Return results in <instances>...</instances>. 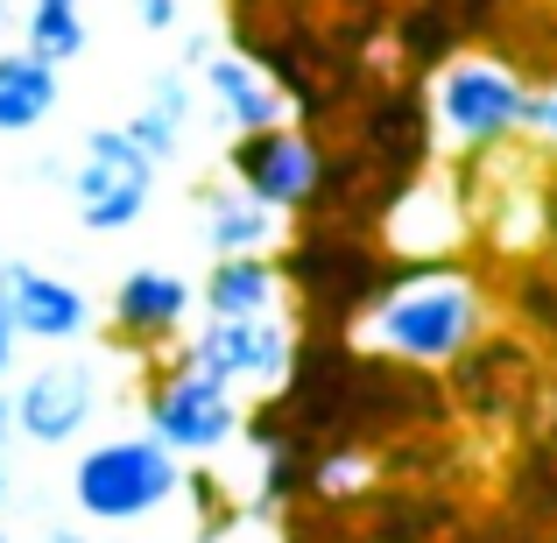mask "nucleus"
Returning a JSON list of instances; mask_svg holds the SVG:
<instances>
[{"mask_svg": "<svg viewBox=\"0 0 557 543\" xmlns=\"http://www.w3.org/2000/svg\"><path fill=\"white\" fill-rule=\"evenodd\" d=\"M360 354L395 360V367H451L466 346L487 332V297L459 261H423L395 269L388 289L354 318Z\"/></svg>", "mask_w": 557, "mask_h": 543, "instance_id": "f257e3e1", "label": "nucleus"}, {"mask_svg": "<svg viewBox=\"0 0 557 543\" xmlns=\"http://www.w3.org/2000/svg\"><path fill=\"white\" fill-rule=\"evenodd\" d=\"M522 99H530L522 71L508 64V57H480V50L445 57V64L431 71V85H423L431 127L451 141V149H466V156L508 149V141L522 135Z\"/></svg>", "mask_w": 557, "mask_h": 543, "instance_id": "f03ea898", "label": "nucleus"}, {"mask_svg": "<svg viewBox=\"0 0 557 543\" xmlns=\"http://www.w3.org/2000/svg\"><path fill=\"white\" fill-rule=\"evenodd\" d=\"M275 275H283V289L304 297V311H311L318 325L354 332V318L388 289L395 261L381 255L374 240H360V226H311L304 240L283 247Z\"/></svg>", "mask_w": 557, "mask_h": 543, "instance_id": "7ed1b4c3", "label": "nucleus"}, {"mask_svg": "<svg viewBox=\"0 0 557 543\" xmlns=\"http://www.w3.org/2000/svg\"><path fill=\"white\" fill-rule=\"evenodd\" d=\"M177 488H184L177 452L156 445L149 431L78 452V473H71V502H78L85 522H141L177 502Z\"/></svg>", "mask_w": 557, "mask_h": 543, "instance_id": "20e7f679", "label": "nucleus"}, {"mask_svg": "<svg viewBox=\"0 0 557 543\" xmlns=\"http://www.w3.org/2000/svg\"><path fill=\"white\" fill-rule=\"evenodd\" d=\"M71 198H78L85 233H127L141 226L156 198V163L127 141V127H92L78 141V163H71Z\"/></svg>", "mask_w": 557, "mask_h": 543, "instance_id": "39448f33", "label": "nucleus"}, {"mask_svg": "<svg viewBox=\"0 0 557 543\" xmlns=\"http://www.w3.org/2000/svg\"><path fill=\"white\" fill-rule=\"evenodd\" d=\"M149 437L156 445H170L177 459L190 452H219L233 431H240V403H233V388L219 374H205V367H170V374L149 381Z\"/></svg>", "mask_w": 557, "mask_h": 543, "instance_id": "423d86ee", "label": "nucleus"}, {"mask_svg": "<svg viewBox=\"0 0 557 543\" xmlns=\"http://www.w3.org/2000/svg\"><path fill=\"white\" fill-rule=\"evenodd\" d=\"M318 163H325V149H318V135L297 127V121L233 135V149H226L233 190H247V198L269 205V212H304V205H311V184H318Z\"/></svg>", "mask_w": 557, "mask_h": 543, "instance_id": "0eeeda50", "label": "nucleus"}, {"mask_svg": "<svg viewBox=\"0 0 557 543\" xmlns=\"http://www.w3.org/2000/svg\"><path fill=\"white\" fill-rule=\"evenodd\" d=\"M190 367H205V374H219L233 388V381H255V388H275V381L289 374V360H297V332L283 325V318H205L198 332H190Z\"/></svg>", "mask_w": 557, "mask_h": 543, "instance_id": "6e6552de", "label": "nucleus"}, {"mask_svg": "<svg viewBox=\"0 0 557 543\" xmlns=\"http://www.w3.org/2000/svg\"><path fill=\"white\" fill-rule=\"evenodd\" d=\"M354 149L368 156L381 184H403L431 163V113H423L417 85H374L354 113Z\"/></svg>", "mask_w": 557, "mask_h": 543, "instance_id": "1a4fd4ad", "label": "nucleus"}, {"mask_svg": "<svg viewBox=\"0 0 557 543\" xmlns=\"http://www.w3.org/2000/svg\"><path fill=\"white\" fill-rule=\"evenodd\" d=\"M0 318H8L14 340H36V346H71L92 332L85 289L36 269V261H0Z\"/></svg>", "mask_w": 557, "mask_h": 543, "instance_id": "9d476101", "label": "nucleus"}, {"mask_svg": "<svg viewBox=\"0 0 557 543\" xmlns=\"http://www.w3.org/2000/svg\"><path fill=\"white\" fill-rule=\"evenodd\" d=\"M99 381L85 360H50L42 374H28L22 388L8 395L14 409V437H36V445H71V437L92 423Z\"/></svg>", "mask_w": 557, "mask_h": 543, "instance_id": "9b49d317", "label": "nucleus"}, {"mask_svg": "<svg viewBox=\"0 0 557 543\" xmlns=\"http://www.w3.org/2000/svg\"><path fill=\"white\" fill-rule=\"evenodd\" d=\"M190 304H198V289L184 283L177 269H163V261H141V269L121 275V289H113V332L135 346H163L184 332Z\"/></svg>", "mask_w": 557, "mask_h": 543, "instance_id": "f8f14e48", "label": "nucleus"}, {"mask_svg": "<svg viewBox=\"0 0 557 543\" xmlns=\"http://www.w3.org/2000/svg\"><path fill=\"white\" fill-rule=\"evenodd\" d=\"M198 92H212V107L233 121V135H255V127H283L289 99L269 85V71H255L240 50H212L198 64Z\"/></svg>", "mask_w": 557, "mask_h": 543, "instance_id": "ddd939ff", "label": "nucleus"}, {"mask_svg": "<svg viewBox=\"0 0 557 543\" xmlns=\"http://www.w3.org/2000/svg\"><path fill=\"white\" fill-rule=\"evenodd\" d=\"M205 318H275L283 304V275L269 255H219L198 283Z\"/></svg>", "mask_w": 557, "mask_h": 543, "instance_id": "4468645a", "label": "nucleus"}, {"mask_svg": "<svg viewBox=\"0 0 557 543\" xmlns=\"http://www.w3.org/2000/svg\"><path fill=\"white\" fill-rule=\"evenodd\" d=\"M275 226H283V212L255 205L247 190H233V184H212L198 198V240L212 247V261L219 255H269Z\"/></svg>", "mask_w": 557, "mask_h": 543, "instance_id": "2eb2a0df", "label": "nucleus"}, {"mask_svg": "<svg viewBox=\"0 0 557 543\" xmlns=\"http://www.w3.org/2000/svg\"><path fill=\"white\" fill-rule=\"evenodd\" d=\"M190 107H198V92H190V71H156V78L141 85V107L127 113V141H135V149L149 156L156 170H163L170 156L184 149Z\"/></svg>", "mask_w": 557, "mask_h": 543, "instance_id": "dca6fc26", "label": "nucleus"}, {"mask_svg": "<svg viewBox=\"0 0 557 543\" xmlns=\"http://www.w3.org/2000/svg\"><path fill=\"white\" fill-rule=\"evenodd\" d=\"M451 388H459L480 417H494V409H508L522 388H530V360H522V346H508V340H473L459 360H451Z\"/></svg>", "mask_w": 557, "mask_h": 543, "instance_id": "f3484780", "label": "nucleus"}, {"mask_svg": "<svg viewBox=\"0 0 557 543\" xmlns=\"http://www.w3.org/2000/svg\"><path fill=\"white\" fill-rule=\"evenodd\" d=\"M57 99H64V85H57V71L42 64V57L0 50V135H28V127H42L57 113Z\"/></svg>", "mask_w": 557, "mask_h": 543, "instance_id": "a211bd4d", "label": "nucleus"}, {"mask_svg": "<svg viewBox=\"0 0 557 543\" xmlns=\"http://www.w3.org/2000/svg\"><path fill=\"white\" fill-rule=\"evenodd\" d=\"M92 28H85V0H22V50L42 57L50 71H64L71 57H85Z\"/></svg>", "mask_w": 557, "mask_h": 543, "instance_id": "6ab92c4d", "label": "nucleus"}, {"mask_svg": "<svg viewBox=\"0 0 557 543\" xmlns=\"http://www.w3.org/2000/svg\"><path fill=\"white\" fill-rule=\"evenodd\" d=\"M459 42H466V28L451 22L445 0H417V8L395 22V50H403L417 71H437L445 57H459Z\"/></svg>", "mask_w": 557, "mask_h": 543, "instance_id": "aec40b11", "label": "nucleus"}, {"mask_svg": "<svg viewBox=\"0 0 557 543\" xmlns=\"http://www.w3.org/2000/svg\"><path fill=\"white\" fill-rule=\"evenodd\" d=\"M516 318L536 340L557 346V269H522L516 275Z\"/></svg>", "mask_w": 557, "mask_h": 543, "instance_id": "412c9836", "label": "nucleus"}, {"mask_svg": "<svg viewBox=\"0 0 557 543\" xmlns=\"http://www.w3.org/2000/svg\"><path fill=\"white\" fill-rule=\"evenodd\" d=\"M516 488H522V502H530L536 516H557V459H550V452H536V459L522 466Z\"/></svg>", "mask_w": 557, "mask_h": 543, "instance_id": "4be33fe9", "label": "nucleus"}, {"mask_svg": "<svg viewBox=\"0 0 557 543\" xmlns=\"http://www.w3.org/2000/svg\"><path fill=\"white\" fill-rule=\"evenodd\" d=\"M522 135H536V141L557 149V85H530V99H522Z\"/></svg>", "mask_w": 557, "mask_h": 543, "instance_id": "5701e85b", "label": "nucleus"}, {"mask_svg": "<svg viewBox=\"0 0 557 543\" xmlns=\"http://www.w3.org/2000/svg\"><path fill=\"white\" fill-rule=\"evenodd\" d=\"M135 22L149 28V36H170V28L184 22V8H177V0H135Z\"/></svg>", "mask_w": 557, "mask_h": 543, "instance_id": "b1692460", "label": "nucleus"}, {"mask_svg": "<svg viewBox=\"0 0 557 543\" xmlns=\"http://www.w3.org/2000/svg\"><path fill=\"white\" fill-rule=\"evenodd\" d=\"M205 57H212V28H190L184 36V71H198Z\"/></svg>", "mask_w": 557, "mask_h": 543, "instance_id": "393cba45", "label": "nucleus"}, {"mask_svg": "<svg viewBox=\"0 0 557 543\" xmlns=\"http://www.w3.org/2000/svg\"><path fill=\"white\" fill-rule=\"evenodd\" d=\"M0 374H14V332H8V318H0Z\"/></svg>", "mask_w": 557, "mask_h": 543, "instance_id": "a878e982", "label": "nucleus"}, {"mask_svg": "<svg viewBox=\"0 0 557 543\" xmlns=\"http://www.w3.org/2000/svg\"><path fill=\"white\" fill-rule=\"evenodd\" d=\"M8 437H14V409H8V395H0V452H8Z\"/></svg>", "mask_w": 557, "mask_h": 543, "instance_id": "bb28decb", "label": "nucleus"}, {"mask_svg": "<svg viewBox=\"0 0 557 543\" xmlns=\"http://www.w3.org/2000/svg\"><path fill=\"white\" fill-rule=\"evenodd\" d=\"M50 543H85V536H78V530H57V536H50Z\"/></svg>", "mask_w": 557, "mask_h": 543, "instance_id": "cd10ccee", "label": "nucleus"}, {"mask_svg": "<svg viewBox=\"0 0 557 543\" xmlns=\"http://www.w3.org/2000/svg\"><path fill=\"white\" fill-rule=\"evenodd\" d=\"M14 22V0H0V28H8Z\"/></svg>", "mask_w": 557, "mask_h": 543, "instance_id": "c85d7f7f", "label": "nucleus"}, {"mask_svg": "<svg viewBox=\"0 0 557 543\" xmlns=\"http://www.w3.org/2000/svg\"><path fill=\"white\" fill-rule=\"evenodd\" d=\"M0 502H8V473H0Z\"/></svg>", "mask_w": 557, "mask_h": 543, "instance_id": "c756f323", "label": "nucleus"}, {"mask_svg": "<svg viewBox=\"0 0 557 543\" xmlns=\"http://www.w3.org/2000/svg\"><path fill=\"white\" fill-rule=\"evenodd\" d=\"M0 543H8V536H0Z\"/></svg>", "mask_w": 557, "mask_h": 543, "instance_id": "7c9ffc66", "label": "nucleus"}]
</instances>
